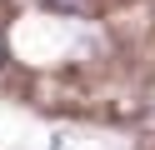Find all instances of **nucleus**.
Returning a JSON list of instances; mask_svg holds the SVG:
<instances>
[{"instance_id": "1", "label": "nucleus", "mask_w": 155, "mask_h": 150, "mask_svg": "<svg viewBox=\"0 0 155 150\" xmlns=\"http://www.w3.org/2000/svg\"><path fill=\"white\" fill-rule=\"evenodd\" d=\"M50 10H65V15H90V0H45Z\"/></svg>"}, {"instance_id": "2", "label": "nucleus", "mask_w": 155, "mask_h": 150, "mask_svg": "<svg viewBox=\"0 0 155 150\" xmlns=\"http://www.w3.org/2000/svg\"><path fill=\"white\" fill-rule=\"evenodd\" d=\"M0 60H5V45H0Z\"/></svg>"}]
</instances>
